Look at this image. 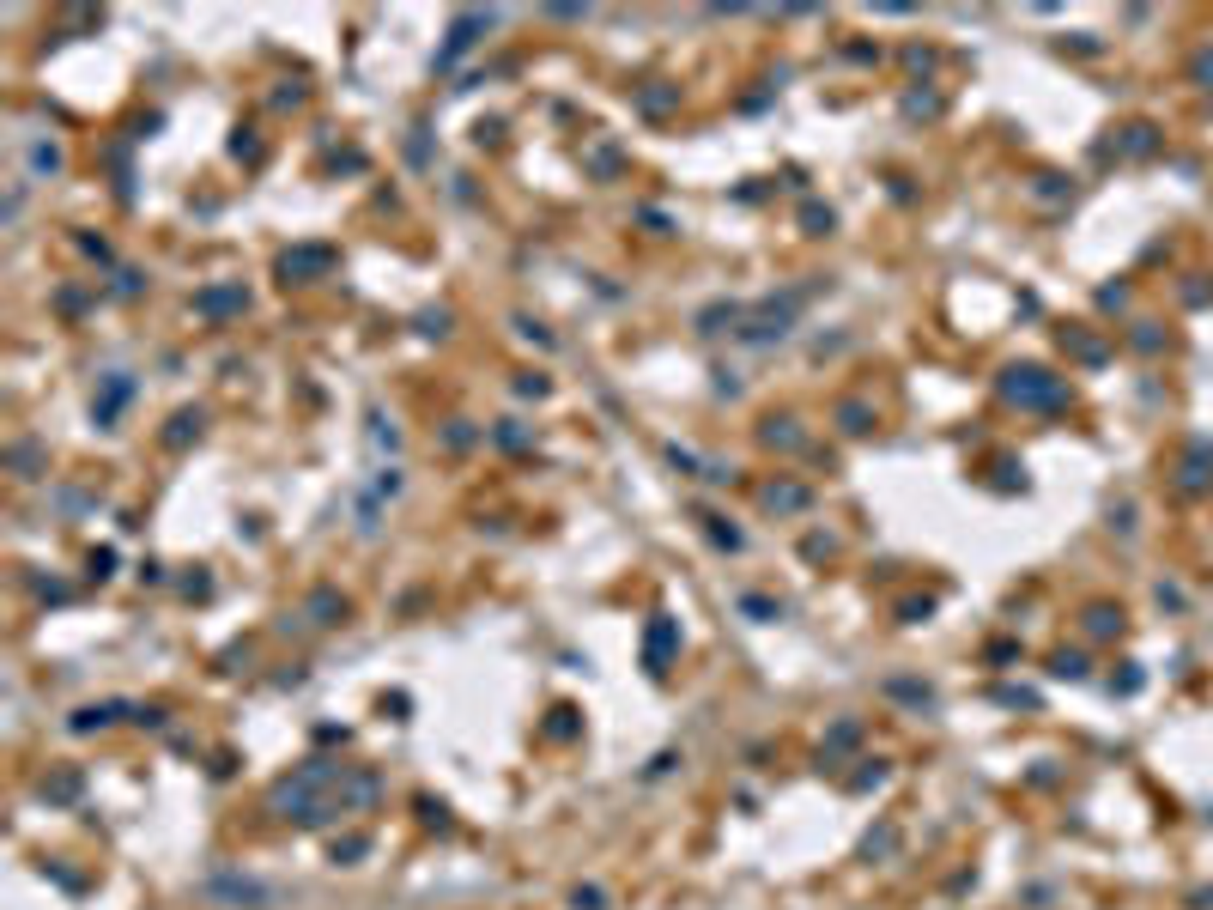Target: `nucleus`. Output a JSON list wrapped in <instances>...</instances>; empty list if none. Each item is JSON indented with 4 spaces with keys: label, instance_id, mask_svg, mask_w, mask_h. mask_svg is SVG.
I'll use <instances>...</instances> for the list:
<instances>
[{
    "label": "nucleus",
    "instance_id": "nucleus-2",
    "mask_svg": "<svg viewBox=\"0 0 1213 910\" xmlns=\"http://www.w3.org/2000/svg\"><path fill=\"white\" fill-rule=\"evenodd\" d=\"M765 504H771V510H801V504H807V492H801V486H771V492H765Z\"/></svg>",
    "mask_w": 1213,
    "mask_h": 910
},
{
    "label": "nucleus",
    "instance_id": "nucleus-1",
    "mask_svg": "<svg viewBox=\"0 0 1213 910\" xmlns=\"http://www.w3.org/2000/svg\"><path fill=\"white\" fill-rule=\"evenodd\" d=\"M668 649H674V625L662 619V625L649 632V668H655V674H662V662H668Z\"/></svg>",
    "mask_w": 1213,
    "mask_h": 910
},
{
    "label": "nucleus",
    "instance_id": "nucleus-3",
    "mask_svg": "<svg viewBox=\"0 0 1213 910\" xmlns=\"http://www.w3.org/2000/svg\"><path fill=\"white\" fill-rule=\"evenodd\" d=\"M322 262H328V255H322V249H316V255H285V273H303V268H322Z\"/></svg>",
    "mask_w": 1213,
    "mask_h": 910
}]
</instances>
